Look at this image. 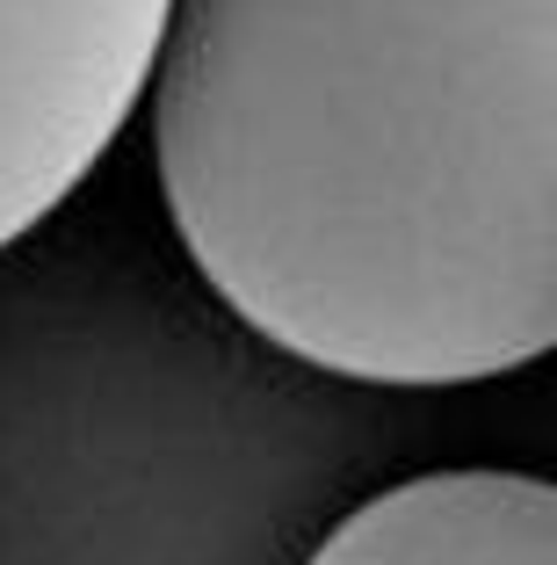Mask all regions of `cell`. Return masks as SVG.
<instances>
[{"instance_id": "6da1fadb", "label": "cell", "mask_w": 557, "mask_h": 565, "mask_svg": "<svg viewBox=\"0 0 557 565\" xmlns=\"http://www.w3.org/2000/svg\"><path fill=\"white\" fill-rule=\"evenodd\" d=\"M152 167L196 276L355 384L557 341V0H174Z\"/></svg>"}, {"instance_id": "7a4b0ae2", "label": "cell", "mask_w": 557, "mask_h": 565, "mask_svg": "<svg viewBox=\"0 0 557 565\" xmlns=\"http://www.w3.org/2000/svg\"><path fill=\"white\" fill-rule=\"evenodd\" d=\"M174 0H0V254L116 146Z\"/></svg>"}, {"instance_id": "3957f363", "label": "cell", "mask_w": 557, "mask_h": 565, "mask_svg": "<svg viewBox=\"0 0 557 565\" xmlns=\"http://www.w3.org/2000/svg\"><path fill=\"white\" fill-rule=\"evenodd\" d=\"M312 565H557V493L528 471H427L362 500Z\"/></svg>"}]
</instances>
